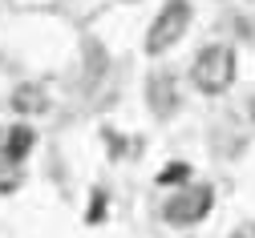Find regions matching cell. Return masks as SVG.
<instances>
[{
    "label": "cell",
    "instance_id": "obj_5",
    "mask_svg": "<svg viewBox=\"0 0 255 238\" xmlns=\"http://www.w3.org/2000/svg\"><path fill=\"white\" fill-rule=\"evenodd\" d=\"M37 150V133H33V125H12L8 133H4V142H0V158L4 161H16V165H24L28 161V154Z\"/></svg>",
    "mask_w": 255,
    "mask_h": 238
},
{
    "label": "cell",
    "instance_id": "obj_6",
    "mask_svg": "<svg viewBox=\"0 0 255 238\" xmlns=\"http://www.w3.org/2000/svg\"><path fill=\"white\" fill-rule=\"evenodd\" d=\"M8 105H12L20 117H37V113L49 109V89H45L41 81H24V85L12 89V101H8Z\"/></svg>",
    "mask_w": 255,
    "mask_h": 238
},
{
    "label": "cell",
    "instance_id": "obj_12",
    "mask_svg": "<svg viewBox=\"0 0 255 238\" xmlns=\"http://www.w3.org/2000/svg\"><path fill=\"white\" fill-rule=\"evenodd\" d=\"M251 238H255V234H251Z\"/></svg>",
    "mask_w": 255,
    "mask_h": 238
},
{
    "label": "cell",
    "instance_id": "obj_11",
    "mask_svg": "<svg viewBox=\"0 0 255 238\" xmlns=\"http://www.w3.org/2000/svg\"><path fill=\"white\" fill-rule=\"evenodd\" d=\"M251 121H255V97H251Z\"/></svg>",
    "mask_w": 255,
    "mask_h": 238
},
{
    "label": "cell",
    "instance_id": "obj_4",
    "mask_svg": "<svg viewBox=\"0 0 255 238\" xmlns=\"http://www.w3.org/2000/svg\"><path fill=\"white\" fill-rule=\"evenodd\" d=\"M146 105L158 121H170L178 113V77L170 69H158L146 77Z\"/></svg>",
    "mask_w": 255,
    "mask_h": 238
},
{
    "label": "cell",
    "instance_id": "obj_8",
    "mask_svg": "<svg viewBox=\"0 0 255 238\" xmlns=\"http://www.w3.org/2000/svg\"><path fill=\"white\" fill-rule=\"evenodd\" d=\"M158 186H190V165L186 161H170L166 169H158Z\"/></svg>",
    "mask_w": 255,
    "mask_h": 238
},
{
    "label": "cell",
    "instance_id": "obj_7",
    "mask_svg": "<svg viewBox=\"0 0 255 238\" xmlns=\"http://www.w3.org/2000/svg\"><path fill=\"white\" fill-rule=\"evenodd\" d=\"M24 186V169L16 165V161H4V158H0V198H4V194H16Z\"/></svg>",
    "mask_w": 255,
    "mask_h": 238
},
{
    "label": "cell",
    "instance_id": "obj_1",
    "mask_svg": "<svg viewBox=\"0 0 255 238\" xmlns=\"http://www.w3.org/2000/svg\"><path fill=\"white\" fill-rule=\"evenodd\" d=\"M235 73H239L235 49L231 45H207V49H199L195 65H190V85L207 97H223L235 85Z\"/></svg>",
    "mask_w": 255,
    "mask_h": 238
},
{
    "label": "cell",
    "instance_id": "obj_2",
    "mask_svg": "<svg viewBox=\"0 0 255 238\" xmlns=\"http://www.w3.org/2000/svg\"><path fill=\"white\" fill-rule=\"evenodd\" d=\"M211 210H215V186L211 182H190V186L174 190L162 202V222H170L178 230H190V226H199Z\"/></svg>",
    "mask_w": 255,
    "mask_h": 238
},
{
    "label": "cell",
    "instance_id": "obj_3",
    "mask_svg": "<svg viewBox=\"0 0 255 238\" xmlns=\"http://www.w3.org/2000/svg\"><path fill=\"white\" fill-rule=\"evenodd\" d=\"M190 0H166L162 8H158V16L150 20L146 28V53L158 57V53H170L182 37H186V28H190Z\"/></svg>",
    "mask_w": 255,
    "mask_h": 238
},
{
    "label": "cell",
    "instance_id": "obj_10",
    "mask_svg": "<svg viewBox=\"0 0 255 238\" xmlns=\"http://www.w3.org/2000/svg\"><path fill=\"white\" fill-rule=\"evenodd\" d=\"M102 133H106V142H110V154H114V158H122V154H126V146H122V133H114V129H102Z\"/></svg>",
    "mask_w": 255,
    "mask_h": 238
},
{
    "label": "cell",
    "instance_id": "obj_9",
    "mask_svg": "<svg viewBox=\"0 0 255 238\" xmlns=\"http://www.w3.org/2000/svg\"><path fill=\"white\" fill-rule=\"evenodd\" d=\"M89 202H93V206H89V210H85V218H89V222H102V214H106V194H102V190H98V194H93V198H89Z\"/></svg>",
    "mask_w": 255,
    "mask_h": 238
}]
</instances>
